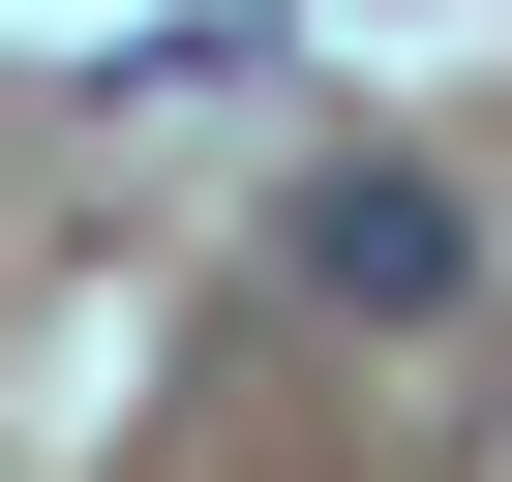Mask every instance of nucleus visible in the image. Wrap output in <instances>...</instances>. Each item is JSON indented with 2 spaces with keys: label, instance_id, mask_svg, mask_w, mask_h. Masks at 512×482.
Masks as SVG:
<instances>
[{
  "label": "nucleus",
  "instance_id": "obj_1",
  "mask_svg": "<svg viewBox=\"0 0 512 482\" xmlns=\"http://www.w3.org/2000/svg\"><path fill=\"white\" fill-rule=\"evenodd\" d=\"M272 241H302V302H332V332H452V302H482V211H452L422 151H302Z\"/></svg>",
  "mask_w": 512,
  "mask_h": 482
}]
</instances>
